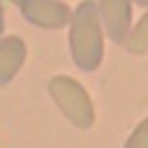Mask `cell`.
<instances>
[{
  "label": "cell",
  "instance_id": "cell-1",
  "mask_svg": "<svg viewBox=\"0 0 148 148\" xmlns=\"http://www.w3.org/2000/svg\"><path fill=\"white\" fill-rule=\"evenodd\" d=\"M70 55L81 70H96L104 60V26L94 0L81 3L70 16Z\"/></svg>",
  "mask_w": 148,
  "mask_h": 148
},
{
  "label": "cell",
  "instance_id": "cell-2",
  "mask_svg": "<svg viewBox=\"0 0 148 148\" xmlns=\"http://www.w3.org/2000/svg\"><path fill=\"white\" fill-rule=\"evenodd\" d=\"M49 96L52 101L57 104V109L81 130H88L94 125V104H91V96L86 94V88L68 78V75H55L49 81Z\"/></svg>",
  "mask_w": 148,
  "mask_h": 148
},
{
  "label": "cell",
  "instance_id": "cell-3",
  "mask_svg": "<svg viewBox=\"0 0 148 148\" xmlns=\"http://www.w3.org/2000/svg\"><path fill=\"white\" fill-rule=\"evenodd\" d=\"M96 5H99L104 34L112 42L125 44L133 29V0H99Z\"/></svg>",
  "mask_w": 148,
  "mask_h": 148
},
{
  "label": "cell",
  "instance_id": "cell-4",
  "mask_svg": "<svg viewBox=\"0 0 148 148\" xmlns=\"http://www.w3.org/2000/svg\"><path fill=\"white\" fill-rule=\"evenodd\" d=\"M21 13L29 23L39 29H62L70 23L73 10L62 0H23Z\"/></svg>",
  "mask_w": 148,
  "mask_h": 148
},
{
  "label": "cell",
  "instance_id": "cell-5",
  "mask_svg": "<svg viewBox=\"0 0 148 148\" xmlns=\"http://www.w3.org/2000/svg\"><path fill=\"white\" fill-rule=\"evenodd\" d=\"M26 60V44L21 36L0 39V86H8Z\"/></svg>",
  "mask_w": 148,
  "mask_h": 148
},
{
  "label": "cell",
  "instance_id": "cell-6",
  "mask_svg": "<svg viewBox=\"0 0 148 148\" xmlns=\"http://www.w3.org/2000/svg\"><path fill=\"white\" fill-rule=\"evenodd\" d=\"M125 47L135 55H146L148 52V10L143 13V18L130 29V36L125 39Z\"/></svg>",
  "mask_w": 148,
  "mask_h": 148
},
{
  "label": "cell",
  "instance_id": "cell-7",
  "mask_svg": "<svg viewBox=\"0 0 148 148\" xmlns=\"http://www.w3.org/2000/svg\"><path fill=\"white\" fill-rule=\"evenodd\" d=\"M125 148H148V117L133 130V135L125 140Z\"/></svg>",
  "mask_w": 148,
  "mask_h": 148
},
{
  "label": "cell",
  "instance_id": "cell-8",
  "mask_svg": "<svg viewBox=\"0 0 148 148\" xmlns=\"http://www.w3.org/2000/svg\"><path fill=\"white\" fill-rule=\"evenodd\" d=\"M0 39H3V5H0Z\"/></svg>",
  "mask_w": 148,
  "mask_h": 148
},
{
  "label": "cell",
  "instance_id": "cell-9",
  "mask_svg": "<svg viewBox=\"0 0 148 148\" xmlns=\"http://www.w3.org/2000/svg\"><path fill=\"white\" fill-rule=\"evenodd\" d=\"M135 5H143V8H148V0H133Z\"/></svg>",
  "mask_w": 148,
  "mask_h": 148
},
{
  "label": "cell",
  "instance_id": "cell-10",
  "mask_svg": "<svg viewBox=\"0 0 148 148\" xmlns=\"http://www.w3.org/2000/svg\"><path fill=\"white\" fill-rule=\"evenodd\" d=\"M10 3H16V5H21V3H23V0H10Z\"/></svg>",
  "mask_w": 148,
  "mask_h": 148
},
{
  "label": "cell",
  "instance_id": "cell-11",
  "mask_svg": "<svg viewBox=\"0 0 148 148\" xmlns=\"http://www.w3.org/2000/svg\"><path fill=\"white\" fill-rule=\"evenodd\" d=\"M62 3H65V0H62Z\"/></svg>",
  "mask_w": 148,
  "mask_h": 148
}]
</instances>
